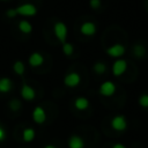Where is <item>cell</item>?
<instances>
[{
    "label": "cell",
    "mask_w": 148,
    "mask_h": 148,
    "mask_svg": "<svg viewBox=\"0 0 148 148\" xmlns=\"http://www.w3.org/2000/svg\"><path fill=\"white\" fill-rule=\"evenodd\" d=\"M133 53L136 58H142L146 54V49H145V46H142L140 44H135V45H133Z\"/></svg>",
    "instance_id": "obj_19"
},
{
    "label": "cell",
    "mask_w": 148,
    "mask_h": 148,
    "mask_svg": "<svg viewBox=\"0 0 148 148\" xmlns=\"http://www.w3.org/2000/svg\"><path fill=\"white\" fill-rule=\"evenodd\" d=\"M111 148H126V147H125L123 143H114Z\"/></svg>",
    "instance_id": "obj_26"
},
{
    "label": "cell",
    "mask_w": 148,
    "mask_h": 148,
    "mask_svg": "<svg viewBox=\"0 0 148 148\" xmlns=\"http://www.w3.org/2000/svg\"><path fill=\"white\" fill-rule=\"evenodd\" d=\"M62 52L67 57L73 56V53H74V46H73V44L72 43H68V42L62 43Z\"/></svg>",
    "instance_id": "obj_20"
},
{
    "label": "cell",
    "mask_w": 148,
    "mask_h": 148,
    "mask_svg": "<svg viewBox=\"0 0 148 148\" xmlns=\"http://www.w3.org/2000/svg\"><path fill=\"white\" fill-rule=\"evenodd\" d=\"M89 105H90V103H89L88 98H86L83 96H79L74 99V106H75V109H77L80 111L87 110L89 108Z\"/></svg>",
    "instance_id": "obj_12"
},
{
    "label": "cell",
    "mask_w": 148,
    "mask_h": 148,
    "mask_svg": "<svg viewBox=\"0 0 148 148\" xmlns=\"http://www.w3.org/2000/svg\"><path fill=\"white\" fill-rule=\"evenodd\" d=\"M18 30H20L22 34L29 35V34H31V31H32V25H31V23H30L29 21H27V20H21V21L18 22Z\"/></svg>",
    "instance_id": "obj_16"
},
{
    "label": "cell",
    "mask_w": 148,
    "mask_h": 148,
    "mask_svg": "<svg viewBox=\"0 0 148 148\" xmlns=\"http://www.w3.org/2000/svg\"><path fill=\"white\" fill-rule=\"evenodd\" d=\"M28 62L31 67H39L43 65L44 62V57L42 56V53L39 52H32L30 56H29V59H28Z\"/></svg>",
    "instance_id": "obj_11"
},
{
    "label": "cell",
    "mask_w": 148,
    "mask_h": 148,
    "mask_svg": "<svg viewBox=\"0 0 148 148\" xmlns=\"http://www.w3.org/2000/svg\"><path fill=\"white\" fill-rule=\"evenodd\" d=\"M92 69H94V72H95L96 74L102 75V74H104L105 71H106V65H105L103 61H96V62L94 64V66H92Z\"/></svg>",
    "instance_id": "obj_18"
},
{
    "label": "cell",
    "mask_w": 148,
    "mask_h": 148,
    "mask_svg": "<svg viewBox=\"0 0 148 148\" xmlns=\"http://www.w3.org/2000/svg\"><path fill=\"white\" fill-rule=\"evenodd\" d=\"M13 88V82L9 77H0V92L1 94H7L12 90Z\"/></svg>",
    "instance_id": "obj_13"
},
{
    "label": "cell",
    "mask_w": 148,
    "mask_h": 148,
    "mask_svg": "<svg viewBox=\"0 0 148 148\" xmlns=\"http://www.w3.org/2000/svg\"><path fill=\"white\" fill-rule=\"evenodd\" d=\"M97 31V27L94 22L91 21H86L83 22L81 25H80V32L83 35V36H87V37H90V36H94Z\"/></svg>",
    "instance_id": "obj_8"
},
{
    "label": "cell",
    "mask_w": 148,
    "mask_h": 148,
    "mask_svg": "<svg viewBox=\"0 0 148 148\" xmlns=\"http://www.w3.org/2000/svg\"><path fill=\"white\" fill-rule=\"evenodd\" d=\"M53 31H54V35L57 37V39L60 42V43H65L66 42V38H67V27L64 22L61 21H57L53 25Z\"/></svg>",
    "instance_id": "obj_1"
},
{
    "label": "cell",
    "mask_w": 148,
    "mask_h": 148,
    "mask_svg": "<svg viewBox=\"0 0 148 148\" xmlns=\"http://www.w3.org/2000/svg\"><path fill=\"white\" fill-rule=\"evenodd\" d=\"M138 103L141 108H145V109H148V94H142L140 95L139 99H138Z\"/></svg>",
    "instance_id": "obj_21"
},
{
    "label": "cell",
    "mask_w": 148,
    "mask_h": 148,
    "mask_svg": "<svg viewBox=\"0 0 148 148\" xmlns=\"http://www.w3.org/2000/svg\"><path fill=\"white\" fill-rule=\"evenodd\" d=\"M126 49L123 44L120 43H116V44H112L111 46H109L105 52L111 57V58H120L121 56H124Z\"/></svg>",
    "instance_id": "obj_5"
},
{
    "label": "cell",
    "mask_w": 148,
    "mask_h": 148,
    "mask_svg": "<svg viewBox=\"0 0 148 148\" xmlns=\"http://www.w3.org/2000/svg\"><path fill=\"white\" fill-rule=\"evenodd\" d=\"M69 148H84V140L79 135H72L68 139Z\"/></svg>",
    "instance_id": "obj_14"
},
{
    "label": "cell",
    "mask_w": 148,
    "mask_h": 148,
    "mask_svg": "<svg viewBox=\"0 0 148 148\" xmlns=\"http://www.w3.org/2000/svg\"><path fill=\"white\" fill-rule=\"evenodd\" d=\"M1 1H7V0H1Z\"/></svg>",
    "instance_id": "obj_29"
},
{
    "label": "cell",
    "mask_w": 148,
    "mask_h": 148,
    "mask_svg": "<svg viewBox=\"0 0 148 148\" xmlns=\"http://www.w3.org/2000/svg\"><path fill=\"white\" fill-rule=\"evenodd\" d=\"M31 117H32V120L36 123V124H44L45 120H46V112L44 110L43 106H36L34 110H32V113H31Z\"/></svg>",
    "instance_id": "obj_9"
},
{
    "label": "cell",
    "mask_w": 148,
    "mask_h": 148,
    "mask_svg": "<svg viewBox=\"0 0 148 148\" xmlns=\"http://www.w3.org/2000/svg\"><path fill=\"white\" fill-rule=\"evenodd\" d=\"M13 71H14L17 75H23V73H24V71H25V66H24L23 61L16 60V61L13 64Z\"/></svg>",
    "instance_id": "obj_17"
},
{
    "label": "cell",
    "mask_w": 148,
    "mask_h": 148,
    "mask_svg": "<svg viewBox=\"0 0 148 148\" xmlns=\"http://www.w3.org/2000/svg\"><path fill=\"white\" fill-rule=\"evenodd\" d=\"M127 69V61L124 59L118 58L113 64H112V74L114 76H121Z\"/></svg>",
    "instance_id": "obj_6"
},
{
    "label": "cell",
    "mask_w": 148,
    "mask_h": 148,
    "mask_svg": "<svg viewBox=\"0 0 148 148\" xmlns=\"http://www.w3.org/2000/svg\"><path fill=\"white\" fill-rule=\"evenodd\" d=\"M6 15H7V17H9V18H14V17L17 16V12H16L15 8H9V9H7Z\"/></svg>",
    "instance_id": "obj_24"
},
{
    "label": "cell",
    "mask_w": 148,
    "mask_h": 148,
    "mask_svg": "<svg viewBox=\"0 0 148 148\" xmlns=\"http://www.w3.org/2000/svg\"><path fill=\"white\" fill-rule=\"evenodd\" d=\"M35 138H36V131L34 128L27 127V128L23 130V132H22V139H23V141L31 142Z\"/></svg>",
    "instance_id": "obj_15"
},
{
    "label": "cell",
    "mask_w": 148,
    "mask_h": 148,
    "mask_svg": "<svg viewBox=\"0 0 148 148\" xmlns=\"http://www.w3.org/2000/svg\"><path fill=\"white\" fill-rule=\"evenodd\" d=\"M146 10H147V13H148V6H147V8H146Z\"/></svg>",
    "instance_id": "obj_28"
},
{
    "label": "cell",
    "mask_w": 148,
    "mask_h": 148,
    "mask_svg": "<svg viewBox=\"0 0 148 148\" xmlns=\"http://www.w3.org/2000/svg\"><path fill=\"white\" fill-rule=\"evenodd\" d=\"M80 82H81V76L76 72H71L64 77V84L69 88L77 87L80 84Z\"/></svg>",
    "instance_id": "obj_7"
},
{
    "label": "cell",
    "mask_w": 148,
    "mask_h": 148,
    "mask_svg": "<svg viewBox=\"0 0 148 148\" xmlns=\"http://www.w3.org/2000/svg\"><path fill=\"white\" fill-rule=\"evenodd\" d=\"M17 15H22V16H35L37 14V7L32 3H23L17 6L16 8Z\"/></svg>",
    "instance_id": "obj_3"
},
{
    "label": "cell",
    "mask_w": 148,
    "mask_h": 148,
    "mask_svg": "<svg viewBox=\"0 0 148 148\" xmlns=\"http://www.w3.org/2000/svg\"><path fill=\"white\" fill-rule=\"evenodd\" d=\"M5 139H6V131L0 126V141H2Z\"/></svg>",
    "instance_id": "obj_25"
},
{
    "label": "cell",
    "mask_w": 148,
    "mask_h": 148,
    "mask_svg": "<svg viewBox=\"0 0 148 148\" xmlns=\"http://www.w3.org/2000/svg\"><path fill=\"white\" fill-rule=\"evenodd\" d=\"M116 89H117V87L112 81H110V80L109 81H104L99 86V94L102 96H104V97H111V96L114 95Z\"/></svg>",
    "instance_id": "obj_4"
},
{
    "label": "cell",
    "mask_w": 148,
    "mask_h": 148,
    "mask_svg": "<svg viewBox=\"0 0 148 148\" xmlns=\"http://www.w3.org/2000/svg\"><path fill=\"white\" fill-rule=\"evenodd\" d=\"M89 6L94 9V10H97L101 8L102 6V0H89Z\"/></svg>",
    "instance_id": "obj_23"
},
{
    "label": "cell",
    "mask_w": 148,
    "mask_h": 148,
    "mask_svg": "<svg viewBox=\"0 0 148 148\" xmlns=\"http://www.w3.org/2000/svg\"><path fill=\"white\" fill-rule=\"evenodd\" d=\"M9 109L12 111H18L21 109V102L18 99H16V98L10 99V102H9Z\"/></svg>",
    "instance_id": "obj_22"
},
{
    "label": "cell",
    "mask_w": 148,
    "mask_h": 148,
    "mask_svg": "<svg viewBox=\"0 0 148 148\" xmlns=\"http://www.w3.org/2000/svg\"><path fill=\"white\" fill-rule=\"evenodd\" d=\"M111 127L117 132H123L127 128V119L123 114H117L111 119Z\"/></svg>",
    "instance_id": "obj_2"
},
{
    "label": "cell",
    "mask_w": 148,
    "mask_h": 148,
    "mask_svg": "<svg viewBox=\"0 0 148 148\" xmlns=\"http://www.w3.org/2000/svg\"><path fill=\"white\" fill-rule=\"evenodd\" d=\"M21 96L25 101H34L35 97H36V91H35V89L31 86L24 83L21 87Z\"/></svg>",
    "instance_id": "obj_10"
},
{
    "label": "cell",
    "mask_w": 148,
    "mask_h": 148,
    "mask_svg": "<svg viewBox=\"0 0 148 148\" xmlns=\"http://www.w3.org/2000/svg\"><path fill=\"white\" fill-rule=\"evenodd\" d=\"M44 148H57L56 146H53V145H46Z\"/></svg>",
    "instance_id": "obj_27"
}]
</instances>
